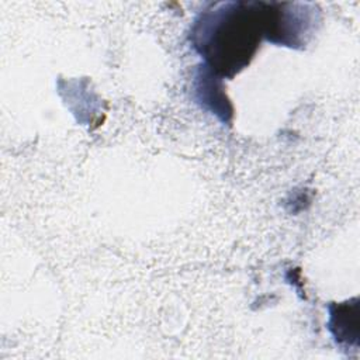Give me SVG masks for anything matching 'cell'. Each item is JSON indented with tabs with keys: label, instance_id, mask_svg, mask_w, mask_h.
I'll return each mask as SVG.
<instances>
[{
	"label": "cell",
	"instance_id": "1",
	"mask_svg": "<svg viewBox=\"0 0 360 360\" xmlns=\"http://www.w3.org/2000/svg\"><path fill=\"white\" fill-rule=\"evenodd\" d=\"M266 30L267 3H221L200 15L191 38L211 69L232 77L249 63Z\"/></svg>",
	"mask_w": 360,
	"mask_h": 360
}]
</instances>
